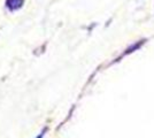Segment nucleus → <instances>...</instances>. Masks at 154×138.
Returning <instances> with one entry per match:
<instances>
[{"instance_id":"2","label":"nucleus","mask_w":154,"mask_h":138,"mask_svg":"<svg viewBox=\"0 0 154 138\" xmlns=\"http://www.w3.org/2000/svg\"><path fill=\"white\" fill-rule=\"evenodd\" d=\"M37 138H43V133H42V135H39V136Z\"/></svg>"},{"instance_id":"1","label":"nucleus","mask_w":154,"mask_h":138,"mask_svg":"<svg viewBox=\"0 0 154 138\" xmlns=\"http://www.w3.org/2000/svg\"><path fill=\"white\" fill-rule=\"evenodd\" d=\"M7 5H8V7H9L11 9H16V8L21 7L22 0H8Z\"/></svg>"}]
</instances>
